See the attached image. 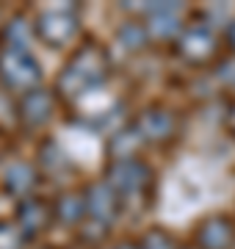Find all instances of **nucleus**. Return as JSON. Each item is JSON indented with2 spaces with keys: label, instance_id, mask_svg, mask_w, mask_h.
<instances>
[{
  "label": "nucleus",
  "instance_id": "1",
  "mask_svg": "<svg viewBox=\"0 0 235 249\" xmlns=\"http://www.w3.org/2000/svg\"><path fill=\"white\" fill-rule=\"evenodd\" d=\"M108 72V58L100 47H83L81 53L72 55L69 67L61 72V89L67 94H83L91 86H97Z\"/></svg>",
  "mask_w": 235,
  "mask_h": 249
},
{
  "label": "nucleus",
  "instance_id": "2",
  "mask_svg": "<svg viewBox=\"0 0 235 249\" xmlns=\"http://www.w3.org/2000/svg\"><path fill=\"white\" fill-rule=\"evenodd\" d=\"M0 78L6 80L11 89H28L42 78V72H39L36 58L28 53L25 47L11 45L0 53Z\"/></svg>",
  "mask_w": 235,
  "mask_h": 249
},
{
  "label": "nucleus",
  "instance_id": "3",
  "mask_svg": "<svg viewBox=\"0 0 235 249\" xmlns=\"http://www.w3.org/2000/svg\"><path fill=\"white\" fill-rule=\"evenodd\" d=\"M108 175H111V186H117L119 191H130V194H136V191L147 188L150 186V180H152V172L136 158L114 160L111 169H108Z\"/></svg>",
  "mask_w": 235,
  "mask_h": 249
},
{
  "label": "nucleus",
  "instance_id": "4",
  "mask_svg": "<svg viewBox=\"0 0 235 249\" xmlns=\"http://www.w3.org/2000/svg\"><path fill=\"white\" fill-rule=\"evenodd\" d=\"M75 34V17L72 14H64V11H47L39 17V36L45 39L47 45H64L69 42Z\"/></svg>",
  "mask_w": 235,
  "mask_h": 249
},
{
  "label": "nucleus",
  "instance_id": "5",
  "mask_svg": "<svg viewBox=\"0 0 235 249\" xmlns=\"http://www.w3.org/2000/svg\"><path fill=\"white\" fill-rule=\"evenodd\" d=\"M83 208H86V213L97 216L100 222H111L119 211V202L114 191H111L108 183H97V186H91L83 196Z\"/></svg>",
  "mask_w": 235,
  "mask_h": 249
},
{
  "label": "nucleus",
  "instance_id": "6",
  "mask_svg": "<svg viewBox=\"0 0 235 249\" xmlns=\"http://www.w3.org/2000/svg\"><path fill=\"white\" fill-rule=\"evenodd\" d=\"M53 114V100L45 89H31L22 94V103H19V116L25 119L28 124H42L50 119Z\"/></svg>",
  "mask_w": 235,
  "mask_h": 249
},
{
  "label": "nucleus",
  "instance_id": "7",
  "mask_svg": "<svg viewBox=\"0 0 235 249\" xmlns=\"http://www.w3.org/2000/svg\"><path fill=\"white\" fill-rule=\"evenodd\" d=\"M180 53L191 61H202V58H208L213 53V34H210L208 28H188L180 39Z\"/></svg>",
  "mask_w": 235,
  "mask_h": 249
},
{
  "label": "nucleus",
  "instance_id": "8",
  "mask_svg": "<svg viewBox=\"0 0 235 249\" xmlns=\"http://www.w3.org/2000/svg\"><path fill=\"white\" fill-rule=\"evenodd\" d=\"M233 241V227L227 219H208L197 232L199 249H227Z\"/></svg>",
  "mask_w": 235,
  "mask_h": 249
},
{
  "label": "nucleus",
  "instance_id": "9",
  "mask_svg": "<svg viewBox=\"0 0 235 249\" xmlns=\"http://www.w3.org/2000/svg\"><path fill=\"white\" fill-rule=\"evenodd\" d=\"M17 216H19V230L25 232H36V230H45L47 222H50V211L39 199H28L17 208Z\"/></svg>",
  "mask_w": 235,
  "mask_h": 249
},
{
  "label": "nucleus",
  "instance_id": "10",
  "mask_svg": "<svg viewBox=\"0 0 235 249\" xmlns=\"http://www.w3.org/2000/svg\"><path fill=\"white\" fill-rule=\"evenodd\" d=\"M141 133L147 136V139H166V136L172 133L174 127V119L169 111H161V108H150L144 116H141Z\"/></svg>",
  "mask_w": 235,
  "mask_h": 249
},
{
  "label": "nucleus",
  "instance_id": "11",
  "mask_svg": "<svg viewBox=\"0 0 235 249\" xmlns=\"http://www.w3.org/2000/svg\"><path fill=\"white\" fill-rule=\"evenodd\" d=\"M34 186H36V175L28 163H14L6 175V188L11 194H28Z\"/></svg>",
  "mask_w": 235,
  "mask_h": 249
},
{
  "label": "nucleus",
  "instance_id": "12",
  "mask_svg": "<svg viewBox=\"0 0 235 249\" xmlns=\"http://www.w3.org/2000/svg\"><path fill=\"white\" fill-rule=\"evenodd\" d=\"M22 247V235L17 227H11L9 222H0V249H19Z\"/></svg>",
  "mask_w": 235,
  "mask_h": 249
},
{
  "label": "nucleus",
  "instance_id": "13",
  "mask_svg": "<svg viewBox=\"0 0 235 249\" xmlns=\"http://www.w3.org/2000/svg\"><path fill=\"white\" fill-rule=\"evenodd\" d=\"M147 249H174L172 241H169V235L163 230H155L147 235Z\"/></svg>",
  "mask_w": 235,
  "mask_h": 249
},
{
  "label": "nucleus",
  "instance_id": "14",
  "mask_svg": "<svg viewBox=\"0 0 235 249\" xmlns=\"http://www.w3.org/2000/svg\"><path fill=\"white\" fill-rule=\"evenodd\" d=\"M230 42H233V47H235V25L230 28Z\"/></svg>",
  "mask_w": 235,
  "mask_h": 249
}]
</instances>
